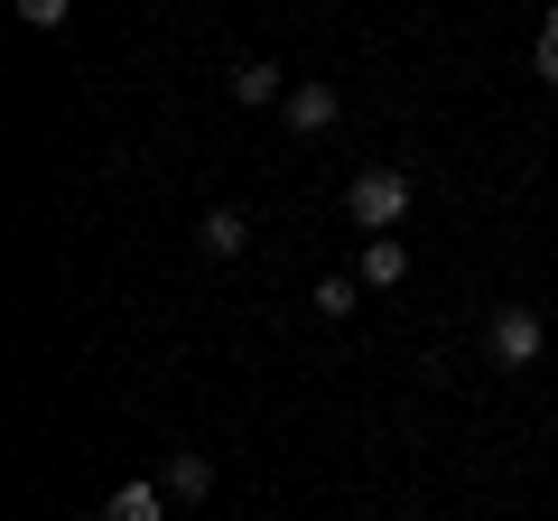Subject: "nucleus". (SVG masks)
Masks as SVG:
<instances>
[{
    "instance_id": "nucleus-1",
    "label": "nucleus",
    "mask_w": 558,
    "mask_h": 521,
    "mask_svg": "<svg viewBox=\"0 0 558 521\" xmlns=\"http://www.w3.org/2000/svg\"><path fill=\"white\" fill-rule=\"evenodd\" d=\"M344 215H354L363 233H391V223L410 215V178H400V168H354V186H344Z\"/></svg>"
},
{
    "instance_id": "nucleus-2",
    "label": "nucleus",
    "mask_w": 558,
    "mask_h": 521,
    "mask_svg": "<svg viewBox=\"0 0 558 521\" xmlns=\"http://www.w3.org/2000/svg\"><path fill=\"white\" fill-rule=\"evenodd\" d=\"M484 344H494V363H539V344H549V326H539V307H494V326H484Z\"/></svg>"
},
{
    "instance_id": "nucleus-3",
    "label": "nucleus",
    "mask_w": 558,
    "mask_h": 521,
    "mask_svg": "<svg viewBox=\"0 0 558 521\" xmlns=\"http://www.w3.org/2000/svg\"><path fill=\"white\" fill-rule=\"evenodd\" d=\"M336 112H344V94H336L326 75L289 84V131H336Z\"/></svg>"
},
{
    "instance_id": "nucleus-4",
    "label": "nucleus",
    "mask_w": 558,
    "mask_h": 521,
    "mask_svg": "<svg viewBox=\"0 0 558 521\" xmlns=\"http://www.w3.org/2000/svg\"><path fill=\"white\" fill-rule=\"evenodd\" d=\"M159 484H168V502H205V494H215V457H205V447H178Z\"/></svg>"
},
{
    "instance_id": "nucleus-5",
    "label": "nucleus",
    "mask_w": 558,
    "mask_h": 521,
    "mask_svg": "<svg viewBox=\"0 0 558 521\" xmlns=\"http://www.w3.org/2000/svg\"><path fill=\"white\" fill-rule=\"evenodd\" d=\"M102 521H168V484H149V475L112 484V502H102Z\"/></svg>"
},
{
    "instance_id": "nucleus-6",
    "label": "nucleus",
    "mask_w": 558,
    "mask_h": 521,
    "mask_svg": "<svg viewBox=\"0 0 558 521\" xmlns=\"http://www.w3.org/2000/svg\"><path fill=\"white\" fill-rule=\"evenodd\" d=\"M354 280H363V289H400V280H410V252H400L391 233H373V242H363V270H354Z\"/></svg>"
},
{
    "instance_id": "nucleus-7",
    "label": "nucleus",
    "mask_w": 558,
    "mask_h": 521,
    "mask_svg": "<svg viewBox=\"0 0 558 521\" xmlns=\"http://www.w3.org/2000/svg\"><path fill=\"white\" fill-rule=\"evenodd\" d=\"M196 242H205V260H233V252H242V242H252V223H242V215H233V205H215V215H205V223H196Z\"/></svg>"
},
{
    "instance_id": "nucleus-8",
    "label": "nucleus",
    "mask_w": 558,
    "mask_h": 521,
    "mask_svg": "<svg viewBox=\"0 0 558 521\" xmlns=\"http://www.w3.org/2000/svg\"><path fill=\"white\" fill-rule=\"evenodd\" d=\"M233 102H279V65H233Z\"/></svg>"
},
{
    "instance_id": "nucleus-9",
    "label": "nucleus",
    "mask_w": 558,
    "mask_h": 521,
    "mask_svg": "<svg viewBox=\"0 0 558 521\" xmlns=\"http://www.w3.org/2000/svg\"><path fill=\"white\" fill-rule=\"evenodd\" d=\"M307 307H317V317H354V280H344V270H336V280H317V289H307Z\"/></svg>"
},
{
    "instance_id": "nucleus-10",
    "label": "nucleus",
    "mask_w": 558,
    "mask_h": 521,
    "mask_svg": "<svg viewBox=\"0 0 558 521\" xmlns=\"http://www.w3.org/2000/svg\"><path fill=\"white\" fill-rule=\"evenodd\" d=\"M531 65H539V84H558V0H549V20H539V47H531Z\"/></svg>"
},
{
    "instance_id": "nucleus-11",
    "label": "nucleus",
    "mask_w": 558,
    "mask_h": 521,
    "mask_svg": "<svg viewBox=\"0 0 558 521\" xmlns=\"http://www.w3.org/2000/svg\"><path fill=\"white\" fill-rule=\"evenodd\" d=\"M65 10H75V0H20V20H28V28H65Z\"/></svg>"
}]
</instances>
